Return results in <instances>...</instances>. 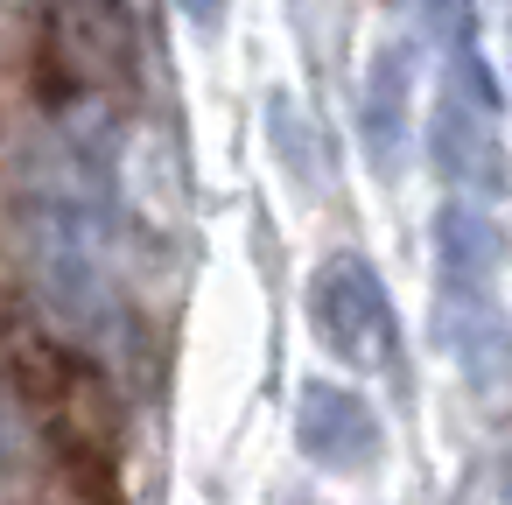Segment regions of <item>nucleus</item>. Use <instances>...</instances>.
I'll list each match as a JSON object with an SVG mask.
<instances>
[{
    "label": "nucleus",
    "instance_id": "5",
    "mask_svg": "<svg viewBox=\"0 0 512 505\" xmlns=\"http://www.w3.org/2000/svg\"><path fill=\"white\" fill-rule=\"evenodd\" d=\"M435 267H442L449 295H484L491 274L505 267V232H498V218L477 197L442 204V218H435Z\"/></svg>",
    "mask_w": 512,
    "mask_h": 505
},
{
    "label": "nucleus",
    "instance_id": "6",
    "mask_svg": "<svg viewBox=\"0 0 512 505\" xmlns=\"http://www.w3.org/2000/svg\"><path fill=\"white\" fill-rule=\"evenodd\" d=\"M295 435L316 463H337V470H358L372 463V442H379V421L372 407L351 393V386H309L302 393V414H295Z\"/></svg>",
    "mask_w": 512,
    "mask_h": 505
},
{
    "label": "nucleus",
    "instance_id": "8",
    "mask_svg": "<svg viewBox=\"0 0 512 505\" xmlns=\"http://www.w3.org/2000/svg\"><path fill=\"white\" fill-rule=\"evenodd\" d=\"M498 22H505V36H512V0H498Z\"/></svg>",
    "mask_w": 512,
    "mask_h": 505
},
{
    "label": "nucleus",
    "instance_id": "9",
    "mask_svg": "<svg viewBox=\"0 0 512 505\" xmlns=\"http://www.w3.org/2000/svg\"><path fill=\"white\" fill-rule=\"evenodd\" d=\"M183 8H190V15H211V0H183Z\"/></svg>",
    "mask_w": 512,
    "mask_h": 505
},
{
    "label": "nucleus",
    "instance_id": "7",
    "mask_svg": "<svg viewBox=\"0 0 512 505\" xmlns=\"http://www.w3.org/2000/svg\"><path fill=\"white\" fill-rule=\"evenodd\" d=\"M442 351L456 358V372L477 393H498L512 379V337H505V323H498V309L484 295H449V309H442Z\"/></svg>",
    "mask_w": 512,
    "mask_h": 505
},
{
    "label": "nucleus",
    "instance_id": "4",
    "mask_svg": "<svg viewBox=\"0 0 512 505\" xmlns=\"http://www.w3.org/2000/svg\"><path fill=\"white\" fill-rule=\"evenodd\" d=\"M309 309H316L323 344L344 365H386L393 358V309H386V288L372 281V267L330 260L309 288Z\"/></svg>",
    "mask_w": 512,
    "mask_h": 505
},
{
    "label": "nucleus",
    "instance_id": "3",
    "mask_svg": "<svg viewBox=\"0 0 512 505\" xmlns=\"http://www.w3.org/2000/svg\"><path fill=\"white\" fill-rule=\"evenodd\" d=\"M428 141H435L442 176H449L456 190H470L477 204L505 190L512 162H505V141H498V120H491V92H484V78H477V71H470L463 85H442Z\"/></svg>",
    "mask_w": 512,
    "mask_h": 505
},
{
    "label": "nucleus",
    "instance_id": "2",
    "mask_svg": "<svg viewBox=\"0 0 512 505\" xmlns=\"http://www.w3.org/2000/svg\"><path fill=\"white\" fill-rule=\"evenodd\" d=\"M134 71V15L120 0H57L36 29V92L43 106H71L85 92H113Z\"/></svg>",
    "mask_w": 512,
    "mask_h": 505
},
{
    "label": "nucleus",
    "instance_id": "1",
    "mask_svg": "<svg viewBox=\"0 0 512 505\" xmlns=\"http://www.w3.org/2000/svg\"><path fill=\"white\" fill-rule=\"evenodd\" d=\"M8 372H15L22 407L43 421L71 491L92 505H120V400H113L106 372L92 358L64 351L57 337H22Z\"/></svg>",
    "mask_w": 512,
    "mask_h": 505
}]
</instances>
